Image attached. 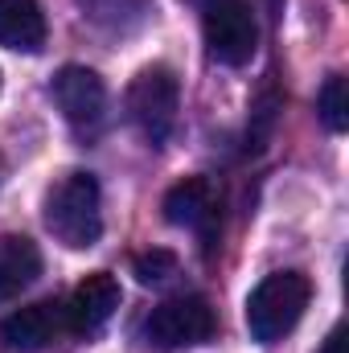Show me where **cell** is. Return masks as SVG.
I'll return each instance as SVG.
<instances>
[{
	"label": "cell",
	"instance_id": "9",
	"mask_svg": "<svg viewBox=\"0 0 349 353\" xmlns=\"http://www.w3.org/2000/svg\"><path fill=\"white\" fill-rule=\"evenodd\" d=\"M58 333H66V316H62V304H54V300L25 304V308L8 312V316L0 321V341L17 353L46 350Z\"/></svg>",
	"mask_w": 349,
	"mask_h": 353
},
{
	"label": "cell",
	"instance_id": "7",
	"mask_svg": "<svg viewBox=\"0 0 349 353\" xmlns=\"http://www.w3.org/2000/svg\"><path fill=\"white\" fill-rule=\"evenodd\" d=\"M123 292H119V279L111 271H90L87 279L70 292V300L62 304V316H66V333L74 337H94L119 308Z\"/></svg>",
	"mask_w": 349,
	"mask_h": 353
},
{
	"label": "cell",
	"instance_id": "10",
	"mask_svg": "<svg viewBox=\"0 0 349 353\" xmlns=\"http://www.w3.org/2000/svg\"><path fill=\"white\" fill-rule=\"evenodd\" d=\"M41 275V251L25 234H0V304L17 300Z\"/></svg>",
	"mask_w": 349,
	"mask_h": 353
},
{
	"label": "cell",
	"instance_id": "6",
	"mask_svg": "<svg viewBox=\"0 0 349 353\" xmlns=\"http://www.w3.org/2000/svg\"><path fill=\"white\" fill-rule=\"evenodd\" d=\"M54 103L74 132H99L107 119V83L90 66H62L54 74Z\"/></svg>",
	"mask_w": 349,
	"mask_h": 353
},
{
	"label": "cell",
	"instance_id": "17",
	"mask_svg": "<svg viewBox=\"0 0 349 353\" xmlns=\"http://www.w3.org/2000/svg\"><path fill=\"white\" fill-rule=\"evenodd\" d=\"M267 8H271V17H279V8H283V0H267Z\"/></svg>",
	"mask_w": 349,
	"mask_h": 353
},
{
	"label": "cell",
	"instance_id": "18",
	"mask_svg": "<svg viewBox=\"0 0 349 353\" xmlns=\"http://www.w3.org/2000/svg\"><path fill=\"white\" fill-rule=\"evenodd\" d=\"M0 173H4V165H0Z\"/></svg>",
	"mask_w": 349,
	"mask_h": 353
},
{
	"label": "cell",
	"instance_id": "4",
	"mask_svg": "<svg viewBox=\"0 0 349 353\" xmlns=\"http://www.w3.org/2000/svg\"><path fill=\"white\" fill-rule=\"evenodd\" d=\"M206 50L222 66H247L259 50V21L251 0H210L201 12Z\"/></svg>",
	"mask_w": 349,
	"mask_h": 353
},
{
	"label": "cell",
	"instance_id": "5",
	"mask_svg": "<svg viewBox=\"0 0 349 353\" xmlns=\"http://www.w3.org/2000/svg\"><path fill=\"white\" fill-rule=\"evenodd\" d=\"M218 329V316L210 308L206 296H173L165 304L152 308V316L144 321V341L152 350H189V345H206Z\"/></svg>",
	"mask_w": 349,
	"mask_h": 353
},
{
	"label": "cell",
	"instance_id": "1",
	"mask_svg": "<svg viewBox=\"0 0 349 353\" xmlns=\"http://www.w3.org/2000/svg\"><path fill=\"white\" fill-rule=\"evenodd\" d=\"M46 230L70 247L87 251L103 234V193L90 173H66L46 197Z\"/></svg>",
	"mask_w": 349,
	"mask_h": 353
},
{
	"label": "cell",
	"instance_id": "3",
	"mask_svg": "<svg viewBox=\"0 0 349 353\" xmlns=\"http://www.w3.org/2000/svg\"><path fill=\"white\" fill-rule=\"evenodd\" d=\"M181 83L169 66H144L128 87V119L140 128L148 144H165L177 128Z\"/></svg>",
	"mask_w": 349,
	"mask_h": 353
},
{
	"label": "cell",
	"instance_id": "12",
	"mask_svg": "<svg viewBox=\"0 0 349 353\" xmlns=\"http://www.w3.org/2000/svg\"><path fill=\"white\" fill-rule=\"evenodd\" d=\"M83 12H87L99 29L136 33L152 17V0H83Z\"/></svg>",
	"mask_w": 349,
	"mask_h": 353
},
{
	"label": "cell",
	"instance_id": "8",
	"mask_svg": "<svg viewBox=\"0 0 349 353\" xmlns=\"http://www.w3.org/2000/svg\"><path fill=\"white\" fill-rule=\"evenodd\" d=\"M165 222L169 226H189L201 234L206 247H214L218 234V189L210 176H185L165 193Z\"/></svg>",
	"mask_w": 349,
	"mask_h": 353
},
{
	"label": "cell",
	"instance_id": "13",
	"mask_svg": "<svg viewBox=\"0 0 349 353\" xmlns=\"http://www.w3.org/2000/svg\"><path fill=\"white\" fill-rule=\"evenodd\" d=\"M279 111H283L279 90L263 87L259 99L251 103V115H247V136H243V152H247V157L267 152V144H271V136H275V123H279Z\"/></svg>",
	"mask_w": 349,
	"mask_h": 353
},
{
	"label": "cell",
	"instance_id": "15",
	"mask_svg": "<svg viewBox=\"0 0 349 353\" xmlns=\"http://www.w3.org/2000/svg\"><path fill=\"white\" fill-rule=\"evenodd\" d=\"M132 271H136V279L140 283H165L169 275H177V255L173 251H144V255H136L132 259Z\"/></svg>",
	"mask_w": 349,
	"mask_h": 353
},
{
	"label": "cell",
	"instance_id": "16",
	"mask_svg": "<svg viewBox=\"0 0 349 353\" xmlns=\"http://www.w3.org/2000/svg\"><path fill=\"white\" fill-rule=\"evenodd\" d=\"M321 353H346V325H337V329L329 333V341H325Z\"/></svg>",
	"mask_w": 349,
	"mask_h": 353
},
{
	"label": "cell",
	"instance_id": "14",
	"mask_svg": "<svg viewBox=\"0 0 349 353\" xmlns=\"http://www.w3.org/2000/svg\"><path fill=\"white\" fill-rule=\"evenodd\" d=\"M317 107H321L325 128L341 136L349 128V83H346V74H329V79H325V87L317 94Z\"/></svg>",
	"mask_w": 349,
	"mask_h": 353
},
{
	"label": "cell",
	"instance_id": "11",
	"mask_svg": "<svg viewBox=\"0 0 349 353\" xmlns=\"http://www.w3.org/2000/svg\"><path fill=\"white\" fill-rule=\"evenodd\" d=\"M0 46L37 54L46 46V12L37 0H0Z\"/></svg>",
	"mask_w": 349,
	"mask_h": 353
},
{
	"label": "cell",
	"instance_id": "2",
	"mask_svg": "<svg viewBox=\"0 0 349 353\" xmlns=\"http://www.w3.org/2000/svg\"><path fill=\"white\" fill-rule=\"evenodd\" d=\"M308 300H312V283H308L304 271H271L247 296V333H251V341H259V345L283 341L300 325Z\"/></svg>",
	"mask_w": 349,
	"mask_h": 353
}]
</instances>
